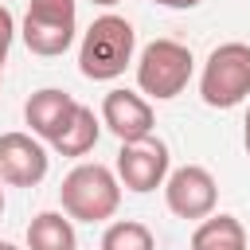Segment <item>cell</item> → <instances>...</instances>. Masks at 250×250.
Here are the masks:
<instances>
[{
    "mask_svg": "<svg viewBox=\"0 0 250 250\" xmlns=\"http://www.w3.org/2000/svg\"><path fill=\"white\" fill-rule=\"evenodd\" d=\"M59 199H62V215L66 219L105 223L121 207V184H117L113 168H105L98 160L94 164H74L59 184Z\"/></svg>",
    "mask_w": 250,
    "mask_h": 250,
    "instance_id": "obj_1",
    "label": "cell"
},
{
    "mask_svg": "<svg viewBox=\"0 0 250 250\" xmlns=\"http://www.w3.org/2000/svg\"><path fill=\"white\" fill-rule=\"evenodd\" d=\"M133 47H137V31L125 16H98L78 47V70L94 82H109L117 74H125V66L133 62Z\"/></svg>",
    "mask_w": 250,
    "mask_h": 250,
    "instance_id": "obj_2",
    "label": "cell"
},
{
    "mask_svg": "<svg viewBox=\"0 0 250 250\" xmlns=\"http://www.w3.org/2000/svg\"><path fill=\"white\" fill-rule=\"evenodd\" d=\"M199 98L211 109H234L250 98V43H219L199 74Z\"/></svg>",
    "mask_w": 250,
    "mask_h": 250,
    "instance_id": "obj_3",
    "label": "cell"
},
{
    "mask_svg": "<svg viewBox=\"0 0 250 250\" xmlns=\"http://www.w3.org/2000/svg\"><path fill=\"white\" fill-rule=\"evenodd\" d=\"M191 66H195V59L184 43L152 39L137 59V86H141V94H148L156 102H172L191 82Z\"/></svg>",
    "mask_w": 250,
    "mask_h": 250,
    "instance_id": "obj_4",
    "label": "cell"
},
{
    "mask_svg": "<svg viewBox=\"0 0 250 250\" xmlns=\"http://www.w3.org/2000/svg\"><path fill=\"white\" fill-rule=\"evenodd\" d=\"M23 43L39 59H55L74 43L78 31V8L74 0H27L23 16Z\"/></svg>",
    "mask_w": 250,
    "mask_h": 250,
    "instance_id": "obj_5",
    "label": "cell"
},
{
    "mask_svg": "<svg viewBox=\"0 0 250 250\" xmlns=\"http://www.w3.org/2000/svg\"><path fill=\"white\" fill-rule=\"evenodd\" d=\"M164 203L176 219H207L219 203V184L203 164H184L164 180Z\"/></svg>",
    "mask_w": 250,
    "mask_h": 250,
    "instance_id": "obj_6",
    "label": "cell"
},
{
    "mask_svg": "<svg viewBox=\"0 0 250 250\" xmlns=\"http://www.w3.org/2000/svg\"><path fill=\"white\" fill-rule=\"evenodd\" d=\"M113 176H117L121 188L141 191V195L164 188V180H168V145L156 141V137H145V141L121 145L117 164H113Z\"/></svg>",
    "mask_w": 250,
    "mask_h": 250,
    "instance_id": "obj_7",
    "label": "cell"
},
{
    "mask_svg": "<svg viewBox=\"0 0 250 250\" xmlns=\"http://www.w3.org/2000/svg\"><path fill=\"white\" fill-rule=\"evenodd\" d=\"M51 168V156L31 133H0V180L12 188H35Z\"/></svg>",
    "mask_w": 250,
    "mask_h": 250,
    "instance_id": "obj_8",
    "label": "cell"
},
{
    "mask_svg": "<svg viewBox=\"0 0 250 250\" xmlns=\"http://www.w3.org/2000/svg\"><path fill=\"white\" fill-rule=\"evenodd\" d=\"M102 125H105L121 145H133V141L152 137L156 117H152V105H148L141 94H133V90H109V94L102 98Z\"/></svg>",
    "mask_w": 250,
    "mask_h": 250,
    "instance_id": "obj_9",
    "label": "cell"
},
{
    "mask_svg": "<svg viewBox=\"0 0 250 250\" xmlns=\"http://www.w3.org/2000/svg\"><path fill=\"white\" fill-rule=\"evenodd\" d=\"M74 105H78V102H74L66 90L47 86V90H35V94L27 98V105H23V121L31 125V137H39V141L51 145V141L62 133V125L70 121Z\"/></svg>",
    "mask_w": 250,
    "mask_h": 250,
    "instance_id": "obj_10",
    "label": "cell"
},
{
    "mask_svg": "<svg viewBox=\"0 0 250 250\" xmlns=\"http://www.w3.org/2000/svg\"><path fill=\"white\" fill-rule=\"evenodd\" d=\"M98 137H102V121L94 117V109L90 105H74V113H70V121L62 125V133L51 141V148L59 152V156H86L94 145H98Z\"/></svg>",
    "mask_w": 250,
    "mask_h": 250,
    "instance_id": "obj_11",
    "label": "cell"
},
{
    "mask_svg": "<svg viewBox=\"0 0 250 250\" xmlns=\"http://www.w3.org/2000/svg\"><path fill=\"white\" fill-rule=\"evenodd\" d=\"M27 250H78L74 223L62 211H39L27 223Z\"/></svg>",
    "mask_w": 250,
    "mask_h": 250,
    "instance_id": "obj_12",
    "label": "cell"
},
{
    "mask_svg": "<svg viewBox=\"0 0 250 250\" xmlns=\"http://www.w3.org/2000/svg\"><path fill=\"white\" fill-rule=\"evenodd\" d=\"M191 250H246V227L234 215H207L191 234Z\"/></svg>",
    "mask_w": 250,
    "mask_h": 250,
    "instance_id": "obj_13",
    "label": "cell"
},
{
    "mask_svg": "<svg viewBox=\"0 0 250 250\" xmlns=\"http://www.w3.org/2000/svg\"><path fill=\"white\" fill-rule=\"evenodd\" d=\"M102 250H156V238L137 219H117L102 234Z\"/></svg>",
    "mask_w": 250,
    "mask_h": 250,
    "instance_id": "obj_14",
    "label": "cell"
},
{
    "mask_svg": "<svg viewBox=\"0 0 250 250\" xmlns=\"http://www.w3.org/2000/svg\"><path fill=\"white\" fill-rule=\"evenodd\" d=\"M12 39H16V16L0 4V74H4V62H8V51H12Z\"/></svg>",
    "mask_w": 250,
    "mask_h": 250,
    "instance_id": "obj_15",
    "label": "cell"
},
{
    "mask_svg": "<svg viewBox=\"0 0 250 250\" xmlns=\"http://www.w3.org/2000/svg\"><path fill=\"white\" fill-rule=\"evenodd\" d=\"M152 4H160V8H195V4H203V0H152Z\"/></svg>",
    "mask_w": 250,
    "mask_h": 250,
    "instance_id": "obj_16",
    "label": "cell"
},
{
    "mask_svg": "<svg viewBox=\"0 0 250 250\" xmlns=\"http://www.w3.org/2000/svg\"><path fill=\"white\" fill-rule=\"evenodd\" d=\"M246 129H242V145H246V156H250V109H246V121H242Z\"/></svg>",
    "mask_w": 250,
    "mask_h": 250,
    "instance_id": "obj_17",
    "label": "cell"
},
{
    "mask_svg": "<svg viewBox=\"0 0 250 250\" xmlns=\"http://www.w3.org/2000/svg\"><path fill=\"white\" fill-rule=\"evenodd\" d=\"M90 4H102V8H113V4H121V0H90Z\"/></svg>",
    "mask_w": 250,
    "mask_h": 250,
    "instance_id": "obj_18",
    "label": "cell"
},
{
    "mask_svg": "<svg viewBox=\"0 0 250 250\" xmlns=\"http://www.w3.org/2000/svg\"><path fill=\"white\" fill-rule=\"evenodd\" d=\"M0 215H4V180H0Z\"/></svg>",
    "mask_w": 250,
    "mask_h": 250,
    "instance_id": "obj_19",
    "label": "cell"
},
{
    "mask_svg": "<svg viewBox=\"0 0 250 250\" xmlns=\"http://www.w3.org/2000/svg\"><path fill=\"white\" fill-rule=\"evenodd\" d=\"M0 250H20V246H12V242H0Z\"/></svg>",
    "mask_w": 250,
    "mask_h": 250,
    "instance_id": "obj_20",
    "label": "cell"
},
{
    "mask_svg": "<svg viewBox=\"0 0 250 250\" xmlns=\"http://www.w3.org/2000/svg\"><path fill=\"white\" fill-rule=\"evenodd\" d=\"M0 78H4V74H0Z\"/></svg>",
    "mask_w": 250,
    "mask_h": 250,
    "instance_id": "obj_21",
    "label": "cell"
}]
</instances>
